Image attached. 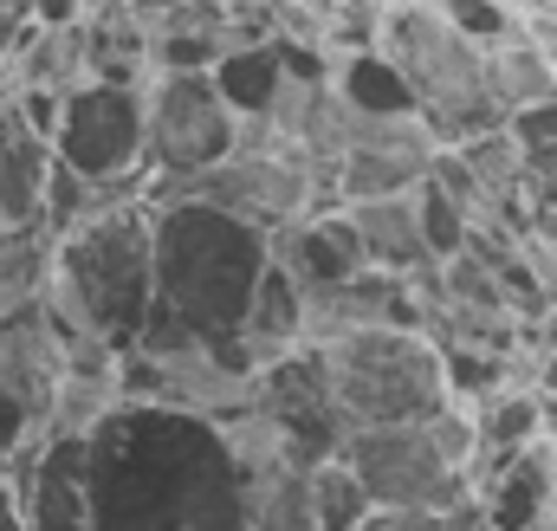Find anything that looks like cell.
Listing matches in <instances>:
<instances>
[{
    "mask_svg": "<svg viewBox=\"0 0 557 531\" xmlns=\"http://www.w3.org/2000/svg\"><path fill=\"white\" fill-rule=\"evenodd\" d=\"M85 78V33L78 26H26L13 59L0 65L7 91H72Z\"/></svg>",
    "mask_w": 557,
    "mask_h": 531,
    "instance_id": "16",
    "label": "cell"
},
{
    "mask_svg": "<svg viewBox=\"0 0 557 531\" xmlns=\"http://www.w3.org/2000/svg\"><path fill=\"white\" fill-rule=\"evenodd\" d=\"M91 531H247L227 428L162 402H111L78 434Z\"/></svg>",
    "mask_w": 557,
    "mask_h": 531,
    "instance_id": "1",
    "label": "cell"
},
{
    "mask_svg": "<svg viewBox=\"0 0 557 531\" xmlns=\"http://www.w3.org/2000/svg\"><path fill=\"white\" fill-rule=\"evenodd\" d=\"M545 195H552V201H557V182H545Z\"/></svg>",
    "mask_w": 557,
    "mask_h": 531,
    "instance_id": "29",
    "label": "cell"
},
{
    "mask_svg": "<svg viewBox=\"0 0 557 531\" xmlns=\"http://www.w3.org/2000/svg\"><path fill=\"white\" fill-rule=\"evenodd\" d=\"M506 136H512V149H519L532 188L557 182V98L552 104H532V111H512V118H506Z\"/></svg>",
    "mask_w": 557,
    "mask_h": 531,
    "instance_id": "21",
    "label": "cell"
},
{
    "mask_svg": "<svg viewBox=\"0 0 557 531\" xmlns=\"http://www.w3.org/2000/svg\"><path fill=\"white\" fill-rule=\"evenodd\" d=\"M0 531H26L20 526V493H13V480L0 473Z\"/></svg>",
    "mask_w": 557,
    "mask_h": 531,
    "instance_id": "27",
    "label": "cell"
},
{
    "mask_svg": "<svg viewBox=\"0 0 557 531\" xmlns=\"http://www.w3.org/2000/svg\"><path fill=\"white\" fill-rule=\"evenodd\" d=\"M545 513L557 519V428L545 434Z\"/></svg>",
    "mask_w": 557,
    "mask_h": 531,
    "instance_id": "26",
    "label": "cell"
},
{
    "mask_svg": "<svg viewBox=\"0 0 557 531\" xmlns=\"http://www.w3.org/2000/svg\"><path fill=\"white\" fill-rule=\"evenodd\" d=\"M370 46L396 65L421 131L441 149L506 124V111L493 98V78H486V46L467 39L434 0H383L370 13Z\"/></svg>",
    "mask_w": 557,
    "mask_h": 531,
    "instance_id": "4",
    "label": "cell"
},
{
    "mask_svg": "<svg viewBox=\"0 0 557 531\" xmlns=\"http://www.w3.org/2000/svg\"><path fill=\"white\" fill-rule=\"evenodd\" d=\"M434 136L421 131V118H357L344 124V143L331 156V182L337 201H383V195H416L434 169Z\"/></svg>",
    "mask_w": 557,
    "mask_h": 531,
    "instance_id": "9",
    "label": "cell"
},
{
    "mask_svg": "<svg viewBox=\"0 0 557 531\" xmlns=\"http://www.w3.org/2000/svg\"><path fill=\"white\" fill-rule=\"evenodd\" d=\"M357 531H486L480 506H447V513H370Z\"/></svg>",
    "mask_w": 557,
    "mask_h": 531,
    "instance_id": "23",
    "label": "cell"
},
{
    "mask_svg": "<svg viewBox=\"0 0 557 531\" xmlns=\"http://www.w3.org/2000/svg\"><path fill=\"white\" fill-rule=\"evenodd\" d=\"M344 221H350V234H357L370 272H383V279H421V272H434L428 240H421V221H416V195L350 201Z\"/></svg>",
    "mask_w": 557,
    "mask_h": 531,
    "instance_id": "12",
    "label": "cell"
},
{
    "mask_svg": "<svg viewBox=\"0 0 557 531\" xmlns=\"http://www.w3.org/2000/svg\"><path fill=\"white\" fill-rule=\"evenodd\" d=\"M337 460L363 486L376 513H447L473 499L480 480V434L467 402L434 408L409 428H357L337 441Z\"/></svg>",
    "mask_w": 557,
    "mask_h": 531,
    "instance_id": "5",
    "label": "cell"
},
{
    "mask_svg": "<svg viewBox=\"0 0 557 531\" xmlns=\"http://www.w3.org/2000/svg\"><path fill=\"white\" fill-rule=\"evenodd\" d=\"M525 531H557V519H552V513H545V519H539V526H525Z\"/></svg>",
    "mask_w": 557,
    "mask_h": 531,
    "instance_id": "28",
    "label": "cell"
},
{
    "mask_svg": "<svg viewBox=\"0 0 557 531\" xmlns=\"http://www.w3.org/2000/svg\"><path fill=\"white\" fill-rule=\"evenodd\" d=\"M98 0H26V20L33 26H85Z\"/></svg>",
    "mask_w": 557,
    "mask_h": 531,
    "instance_id": "24",
    "label": "cell"
},
{
    "mask_svg": "<svg viewBox=\"0 0 557 531\" xmlns=\"http://www.w3.org/2000/svg\"><path fill=\"white\" fill-rule=\"evenodd\" d=\"M416 221H421V240H428V260H454V254H467V208L460 201H447L434 182H421L416 188Z\"/></svg>",
    "mask_w": 557,
    "mask_h": 531,
    "instance_id": "22",
    "label": "cell"
},
{
    "mask_svg": "<svg viewBox=\"0 0 557 531\" xmlns=\"http://www.w3.org/2000/svg\"><path fill=\"white\" fill-rule=\"evenodd\" d=\"M305 506H311V531H357L370 513H376L337 454H331V460H318V467L305 473Z\"/></svg>",
    "mask_w": 557,
    "mask_h": 531,
    "instance_id": "20",
    "label": "cell"
},
{
    "mask_svg": "<svg viewBox=\"0 0 557 531\" xmlns=\"http://www.w3.org/2000/svg\"><path fill=\"white\" fill-rule=\"evenodd\" d=\"M545 13H557V0H552V7H545Z\"/></svg>",
    "mask_w": 557,
    "mask_h": 531,
    "instance_id": "30",
    "label": "cell"
},
{
    "mask_svg": "<svg viewBox=\"0 0 557 531\" xmlns=\"http://www.w3.org/2000/svg\"><path fill=\"white\" fill-rule=\"evenodd\" d=\"M7 480L20 493V526L26 531H91L85 473H78V434H46Z\"/></svg>",
    "mask_w": 557,
    "mask_h": 531,
    "instance_id": "10",
    "label": "cell"
},
{
    "mask_svg": "<svg viewBox=\"0 0 557 531\" xmlns=\"http://www.w3.org/2000/svg\"><path fill=\"white\" fill-rule=\"evenodd\" d=\"M331 91L344 98V111L357 118H416L409 85L396 78V65L376 46H350L344 59H331Z\"/></svg>",
    "mask_w": 557,
    "mask_h": 531,
    "instance_id": "18",
    "label": "cell"
},
{
    "mask_svg": "<svg viewBox=\"0 0 557 531\" xmlns=\"http://www.w3.org/2000/svg\"><path fill=\"white\" fill-rule=\"evenodd\" d=\"M486 78H493V98H499V111H506V118H512V111H532V104H552V98H557L552 59L525 39V26L486 46Z\"/></svg>",
    "mask_w": 557,
    "mask_h": 531,
    "instance_id": "19",
    "label": "cell"
},
{
    "mask_svg": "<svg viewBox=\"0 0 557 531\" xmlns=\"http://www.w3.org/2000/svg\"><path fill=\"white\" fill-rule=\"evenodd\" d=\"M52 149L46 136H33L20 124L7 85H0V234L7 227H39V188H46Z\"/></svg>",
    "mask_w": 557,
    "mask_h": 531,
    "instance_id": "15",
    "label": "cell"
},
{
    "mask_svg": "<svg viewBox=\"0 0 557 531\" xmlns=\"http://www.w3.org/2000/svg\"><path fill=\"white\" fill-rule=\"evenodd\" d=\"M324 363V396L344 434L357 428H409L428 421L434 408H447V370H441V344L428 331H396V324H370V331H344L331 344H311Z\"/></svg>",
    "mask_w": 557,
    "mask_h": 531,
    "instance_id": "6",
    "label": "cell"
},
{
    "mask_svg": "<svg viewBox=\"0 0 557 531\" xmlns=\"http://www.w3.org/2000/svg\"><path fill=\"white\" fill-rule=\"evenodd\" d=\"M52 162L72 169V175L91 182V188L137 195V182H143V85L78 78V85L59 98Z\"/></svg>",
    "mask_w": 557,
    "mask_h": 531,
    "instance_id": "8",
    "label": "cell"
},
{
    "mask_svg": "<svg viewBox=\"0 0 557 531\" xmlns=\"http://www.w3.org/2000/svg\"><path fill=\"white\" fill-rule=\"evenodd\" d=\"M39 305L65 344H98L111 357L137 350L149 324V208L137 195L98 201L65 240H52Z\"/></svg>",
    "mask_w": 557,
    "mask_h": 531,
    "instance_id": "3",
    "label": "cell"
},
{
    "mask_svg": "<svg viewBox=\"0 0 557 531\" xmlns=\"http://www.w3.org/2000/svg\"><path fill=\"white\" fill-rule=\"evenodd\" d=\"M208 78H214L221 104H227L240 124H253V118L273 111L278 85H285V46H278L273 33L253 39V46H227V52L208 65Z\"/></svg>",
    "mask_w": 557,
    "mask_h": 531,
    "instance_id": "17",
    "label": "cell"
},
{
    "mask_svg": "<svg viewBox=\"0 0 557 531\" xmlns=\"http://www.w3.org/2000/svg\"><path fill=\"white\" fill-rule=\"evenodd\" d=\"M240 118L221 104L208 72H149L143 78V195H162L175 182H195L234 156Z\"/></svg>",
    "mask_w": 557,
    "mask_h": 531,
    "instance_id": "7",
    "label": "cell"
},
{
    "mask_svg": "<svg viewBox=\"0 0 557 531\" xmlns=\"http://www.w3.org/2000/svg\"><path fill=\"white\" fill-rule=\"evenodd\" d=\"M234 344H240V357H247L253 370H267L285 350H305V285H298L278 260H267V272H260L253 305H247Z\"/></svg>",
    "mask_w": 557,
    "mask_h": 531,
    "instance_id": "13",
    "label": "cell"
},
{
    "mask_svg": "<svg viewBox=\"0 0 557 531\" xmlns=\"http://www.w3.org/2000/svg\"><path fill=\"white\" fill-rule=\"evenodd\" d=\"M26 26H33V20H26V0H0V65L13 59V46H20Z\"/></svg>",
    "mask_w": 557,
    "mask_h": 531,
    "instance_id": "25",
    "label": "cell"
},
{
    "mask_svg": "<svg viewBox=\"0 0 557 531\" xmlns=\"http://www.w3.org/2000/svg\"><path fill=\"white\" fill-rule=\"evenodd\" d=\"M273 260L305 285V298L311 292H337V285H350V279L370 272L357 234H350V221H344V208L311 214V221H292L285 234H273Z\"/></svg>",
    "mask_w": 557,
    "mask_h": 531,
    "instance_id": "11",
    "label": "cell"
},
{
    "mask_svg": "<svg viewBox=\"0 0 557 531\" xmlns=\"http://www.w3.org/2000/svg\"><path fill=\"white\" fill-rule=\"evenodd\" d=\"M467 415H473V434H480V467H493L506 454H525V447H539L552 434V402L532 383H519V376L486 390L480 402H467Z\"/></svg>",
    "mask_w": 557,
    "mask_h": 531,
    "instance_id": "14",
    "label": "cell"
},
{
    "mask_svg": "<svg viewBox=\"0 0 557 531\" xmlns=\"http://www.w3.org/2000/svg\"><path fill=\"white\" fill-rule=\"evenodd\" d=\"M149 208V324L137 350H227L273 260V234L208 201H143Z\"/></svg>",
    "mask_w": 557,
    "mask_h": 531,
    "instance_id": "2",
    "label": "cell"
}]
</instances>
